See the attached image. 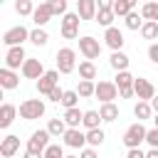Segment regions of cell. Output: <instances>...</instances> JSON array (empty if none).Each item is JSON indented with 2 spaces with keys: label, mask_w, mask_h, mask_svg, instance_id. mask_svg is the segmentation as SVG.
<instances>
[{
  "label": "cell",
  "mask_w": 158,
  "mask_h": 158,
  "mask_svg": "<svg viewBox=\"0 0 158 158\" xmlns=\"http://www.w3.org/2000/svg\"><path fill=\"white\" fill-rule=\"evenodd\" d=\"M146 133H148V128L143 126V121H136V123H131L128 128H126V133H123V146L126 148H138L143 141H146Z\"/></svg>",
  "instance_id": "6da1fadb"
},
{
  "label": "cell",
  "mask_w": 158,
  "mask_h": 158,
  "mask_svg": "<svg viewBox=\"0 0 158 158\" xmlns=\"http://www.w3.org/2000/svg\"><path fill=\"white\" fill-rule=\"evenodd\" d=\"M17 111H20V116H22L25 121L42 118V116H44V101H42V99H25Z\"/></svg>",
  "instance_id": "7a4b0ae2"
},
{
  "label": "cell",
  "mask_w": 158,
  "mask_h": 158,
  "mask_svg": "<svg viewBox=\"0 0 158 158\" xmlns=\"http://www.w3.org/2000/svg\"><path fill=\"white\" fill-rule=\"evenodd\" d=\"M57 69H59V74H72L77 69V52L72 47L57 49Z\"/></svg>",
  "instance_id": "3957f363"
},
{
  "label": "cell",
  "mask_w": 158,
  "mask_h": 158,
  "mask_svg": "<svg viewBox=\"0 0 158 158\" xmlns=\"http://www.w3.org/2000/svg\"><path fill=\"white\" fill-rule=\"evenodd\" d=\"M116 86H118V96L121 99H131V96H136V91H133V81H136V77L128 72V69H123V72H116Z\"/></svg>",
  "instance_id": "277c9868"
},
{
  "label": "cell",
  "mask_w": 158,
  "mask_h": 158,
  "mask_svg": "<svg viewBox=\"0 0 158 158\" xmlns=\"http://www.w3.org/2000/svg\"><path fill=\"white\" fill-rule=\"evenodd\" d=\"M49 138H52V133H49L47 128L32 131V136L27 138V151H35V153H44V148L49 146Z\"/></svg>",
  "instance_id": "5b68a950"
},
{
  "label": "cell",
  "mask_w": 158,
  "mask_h": 158,
  "mask_svg": "<svg viewBox=\"0 0 158 158\" xmlns=\"http://www.w3.org/2000/svg\"><path fill=\"white\" fill-rule=\"evenodd\" d=\"M25 40H30V30H27V27H22V25H15V27H10V30L2 35V44H5V47L22 44Z\"/></svg>",
  "instance_id": "8992f818"
},
{
  "label": "cell",
  "mask_w": 158,
  "mask_h": 158,
  "mask_svg": "<svg viewBox=\"0 0 158 158\" xmlns=\"http://www.w3.org/2000/svg\"><path fill=\"white\" fill-rule=\"evenodd\" d=\"M79 52H81L86 59H99V54H101V44H99L96 37L84 35V37H79Z\"/></svg>",
  "instance_id": "52a82bcc"
},
{
  "label": "cell",
  "mask_w": 158,
  "mask_h": 158,
  "mask_svg": "<svg viewBox=\"0 0 158 158\" xmlns=\"http://www.w3.org/2000/svg\"><path fill=\"white\" fill-rule=\"evenodd\" d=\"M25 59H27V54H25V47H22V44L7 47V52H5V67H10V69H22Z\"/></svg>",
  "instance_id": "ba28073f"
},
{
  "label": "cell",
  "mask_w": 158,
  "mask_h": 158,
  "mask_svg": "<svg viewBox=\"0 0 158 158\" xmlns=\"http://www.w3.org/2000/svg\"><path fill=\"white\" fill-rule=\"evenodd\" d=\"M57 81H59V69H49V72H44V74L37 79V91H40L42 96H47V94L57 86Z\"/></svg>",
  "instance_id": "9c48e42d"
},
{
  "label": "cell",
  "mask_w": 158,
  "mask_h": 158,
  "mask_svg": "<svg viewBox=\"0 0 158 158\" xmlns=\"http://www.w3.org/2000/svg\"><path fill=\"white\" fill-rule=\"evenodd\" d=\"M94 96H96L101 104L118 99V86H116V81H99V84H96V94H94Z\"/></svg>",
  "instance_id": "30bf717a"
},
{
  "label": "cell",
  "mask_w": 158,
  "mask_h": 158,
  "mask_svg": "<svg viewBox=\"0 0 158 158\" xmlns=\"http://www.w3.org/2000/svg\"><path fill=\"white\" fill-rule=\"evenodd\" d=\"M104 42H106V47H111V52H116V49H121L123 47V32L118 30V27H106V32H104Z\"/></svg>",
  "instance_id": "8fae6325"
},
{
  "label": "cell",
  "mask_w": 158,
  "mask_h": 158,
  "mask_svg": "<svg viewBox=\"0 0 158 158\" xmlns=\"http://www.w3.org/2000/svg\"><path fill=\"white\" fill-rule=\"evenodd\" d=\"M20 72H22V77H25V79H40V77L44 74V67H42V62H40V59L27 57Z\"/></svg>",
  "instance_id": "7c38bea8"
},
{
  "label": "cell",
  "mask_w": 158,
  "mask_h": 158,
  "mask_svg": "<svg viewBox=\"0 0 158 158\" xmlns=\"http://www.w3.org/2000/svg\"><path fill=\"white\" fill-rule=\"evenodd\" d=\"M133 91H136V96H138L141 101H151V99L156 96V86H153L148 79H141V77L133 81Z\"/></svg>",
  "instance_id": "4fadbf2b"
},
{
  "label": "cell",
  "mask_w": 158,
  "mask_h": 158,
  "mask_svg": "<svg viewBox=\"0 0 158 158\" xmlns=\"http://www.w3.org/2000/svg\"><path fill=\"white\" fill-rule=\"evenodd\" d=\"M62 138H64V146H69V148H79L81 151L86 146V133L79 131V128H67V133Z\"/></svg>",
  "instance_id": "5bb4252c"
},
{
  "label": "cell",
  "mask_w": 158,
  "mask_h": 158,
  "mask_svg": "<svg viewBox=\"0 0 158 158\" xmlns=\"http://www.w3.org/2000/svg\"><path fill=\"white\" fill-rule=\"evenodd\" d=\"M17 151H20V136L10 133V136H5V138L0 141V156H2V158H12Z\"/></svg>",
  "instance_id": "9a60e30c"
},
{
  "label": "cell",
  "mask_w": 158,
  "mask_h": 158,
  "mask_svg": "<svg viewBox=\"0 0 158 158\" xmlns=\"http://www.w3.org/2000/svg\"><path fill=\"white\" fill-rule=\"evenodd\" d=\"M77 12H79L81 20H96L99 2L96 0H77Z\"/></svg>",
  "instance_id": "2e32d148"
},
{
  "label": "cell",
  "mask_w": 158,
  "mask_h": 158,
  "mask_svg": "<svg viewBox=\"0 0 158 158\" xmlns=\"http://www.w3.org/2000/svg\"><path fill=\"white\" fill-rule=\"evenodd\" d=\"M52 17H54V12H52V7H49L47 2L37 5V7H35V12H32V22H35L37 27H44V25H47Z\"/></svg>",
  "instance_id": "e0dca14e"
},
{
  "label": "cell",
  "mask_w": 158,
  "mask_h": 158,
  "mask_svg": "<svg viewBox=\"0 0 158 158\" xmlns=\"http://www.w3.org/2000/svg\"><path fill=\"white\" fill-rule=\"evenodd\" d=\"M0 86L2 89H17L20 86V74H15V69H10V67H2L0 69Z\"/></svg>",
  "instance_id": "ac0fdd59"
},
{
  "label": "cell",
  "mask_w": 158,
  "mask_h": 158,
  "mask_svg": "<svg viewBox=\"0 0 158 158\" xmlns=\"http://www.w3.org/2000/svg\"><path fill=\"white\" fill-rule=\"evenodd\" d=\"M17 114H20L17 106H12V104H2V106H0V128H10V123L15 121Z\"/></svg>",
  "instance_id": "d6986e66"
},
{
  "label": "cell",
  "mask_w": 158,
  "mask_h": 158,
  "mask_svg": "<svg viewBox=\"0 0 158 158\" xmlns=\"http://www.w3.org/2000/svg\"><path fill=\"white\" fill-rule=\"evenodd\" d=\"M62 118L67 121L69 128H79L81 121H84V111H79V106H74V109H64V116H62Z\"/></svg>",
  "instance_id": "ffe728a7"
},
{
  "label": "cell",
  "mask_w": 158,
  "mask_h": 158,
  "mask_svg": "<svg viewBox=\"0 0 158 158\" xmlns=\"http://www.w3.org/2000/svg\"><path fill=\"white\" fill-rule=\"evenodd\" d=\"M109 64H111L116 72H123V69H128L131 59H128V54H126V52L116 49V52H111V59H109Z\"/></svg>",
  "instance_id": "44dd1931"
},
{
  "label": "cell",
  "mask_w": 158,
  "mask_h": 158,
  "mask_svg": "<svg viewBox=\"0 0 158 158\" xmlns=\"http://www.w3.org/2000/svg\"><path fill=\"white\" fill-rule=\"evenodd\" d=\"M67 128H69L67 121L59 118V116H57V118H49V123H47V131L52 133V138H62V136L67 133Z\"/></svg>",
  "instance_id": "7402d4cb"
},
{
  "label": "cell",
  "mask_w": 158,
  "mask_h": 158,
  "mask_svg": "<svg viewBox=\"0 0 158 158\" xmlns=\"http://www.w3.org/2000/svg\"><path fill=\"white\" fill-rule=\"evenodd\" d=\"M156 111H153V106H151V101H141L138 99V104L133 106V116L138 118V121H146V118H151Z\"/></svg>",
  "instance_id": "603a6c76"
},
{
  "label": "cell",
  "mask_w": 158,
  "mask_h": 158,
  "mask_svg": "<svg viewBox=\"0 0 158 158\" xmlns=\"http://www.w3.org/2000/svg\"><path fill=\"white\" fill-rule=\"evenodd\" d=\"M99 114H101V118H104L106 123H111V121H116V118H118V106H116L114 101H106V104H101Z\"/></svg>",
  "instance_id": "cb8c5ba5"
},
{
  "label": "cell",
  "mask_w": 158,
  "mask_h": 158,
  "mask_svg": "<svg viewBox=\"0 0 158 158\" xmlns=\"http://www.w3.org/2000/svg\"><path fill=\"white\" fill-rule=\"evenodd\" d=\"M79 77L81 79H96V64H94V59L79 62Z\"/></svg>",
  "instance_id": "d4e9b609"
},
{
  "label": "cell",
  "mask_w": 158,
  "mask_h": 158,
  "mask_svg": "<svg viewBox=\"0 0 158 158\" xmlns=\"http://www.w3.org/2000/svg\"><path fill=\"white\" fill-rule=\"evenodd\" d=\"M101 121H104V118H101V114L91 109V111H84V121H81V126L89 131V128H99V123H101Z\"/></svg>",
  "instance_id": "484cf974"
},
{
  "label": "cell",
  "mask_w": 158,
  "mask_h": 158,
  "mask_svg": "<svg viewBox=\"0 0 158 158\" xmlns=\"http://www.w3.org/2000/svg\"><path fill=\"white\" fill-rule=\"evenodd\" d=\"M104 138H106V133H104V128L99 126V128H89L86 131V146H101L104 143Z\"/></svg>",
  "instance_id": "4316f807"
},
{
  "label": "cell",
  "mask_w": 158,
  "mask_h": 158,
  "mask_svg": "<svg viewBox=\"0 0 158 158\" xmlns=\"http://www.w3.org/2000/svg\"><path fill=\"white\" fill-rule=\"evenodd\" d=\"M136 2H138V0H116V2H114V12H116V17H126V15L136 7Z\"/></svg>",
  "instance_id": "83f0119b"
},
{
  "label": "cell",
  "mask_w": 158,
  "mask_h": 158,
  "mask_svg": "<svg viewBox=\"0 0 158 158\" xmlns=\"http://www.w3.org/2000/svg\"><path fill=\"white\" fill-rule=\"evenodd\" d=\"M30 42H32V44H37V47H44V44L49 42L47 30H44V27H35V30L30 32Z\"/></svg>",
  "instance_id": "f1b7e54d"
},
{
  "label": "cell",
  "mask_w": 158,
  "mask_h": 158,
  "mask_svg": "<svg viewBox=\"0 0 158 158\" xmlns=\"http://www.w3.org/2000/svg\"><path fill=\"white\" fill-rule=\"evenodd\" d=\"M77 91H79V96H81V99L94 96V94H96V84H94V79H81V81H79V86H77Z\"/></svg>",
  "instance_id": "f546056e"
},
{
  "label": "cell",
  "mask_w": 158,
  "mask_h": 158,
  "mask_svg": "<svg viewBox=\"0 0 158 158\" xmlns=\"http://www.w3.org/2000/svg\"><path fill=\"white\" fill-rule=\"evenodd\" d=\"M141 37L143 40H158V22L156 20H146L141 27Z\"/></svg>",
  "instance_id": "4dcf8cb0"
},
{
  "label": "cell",
  "mask_w": 158,
  "mask_h": 158,
  "mask_svg": "<svg viewBox=\"0 0 158 158\" xmlns=\"http://www.w3.org/2000/svg\"><path fill=\"white\" fill-rule=\"evenodd\" d=\"M15 12L20 17H32V12H35L32 0H15Z\"/></svg>",
  "instance_id": "1f68e13d"
},
{
  "label": "cell",
  "mask_w": 158,
  "mask_h": 158,
  "mask_svg": "<svg viewBox=\"0 0 158 158\" xmlns=\"http://www.w3.org/2000/svg\"><path fill=\"white\" fill-rule=\"evenodd\" d=\"M143 22H146V20H143V15H141V12H136V10H131V12L126 15V27H128V30H141V27H143Z\"/></svg>",
  "instance_id": "d6a6232c"
},
{
  "label": "cell",
  "mask_w": 158,
  "mask_h": 158,
  "mask_svg": "<svg viewBox=\"0 0 158 158\" xmlns=\"http://www.w3.org/2000/svg\"><path fill=\"white\" fill-rule=\"evenodd\" d=\"M79 99H81V96H79L77 89H67L64 96H62V106H64V109H74V106L79 104Z\"/></svg>",
  "instance_id": "836d02e7"
},
{
  "label": "cell",
  "mask_w": 158,
  "mask_h": 158,
  "mask_svg": "<svg viewBox=\"0 0 158 158\" xmlns=\"http://www.w3.org/2000/svg\"><path fill=\"white\" fill-rule=\"evenodd\" d=\"M141 15H143V20H156V22H158V0H153V2H143Z\"/></svg>",
  "instance_id": "e575fe53"
},
{
  "label": "cell",
  "mask_w": 158,
  "mask_h": 158,
  "mask_svg": "<svg viewBox=\"0 0 158 158\" xmlns=\"http://www.w3.org/2000/svg\"><path fill=\"white\" fill-rule=\"evenodd\" d=\"M114 20H116V12H114V10H99V12H96V22H99L101 27H111Z\"/></svg>",
  "instance_id": "d590c367"
},
{
  "label": "cell",
  "mask_w": 158,
  "mask_h": 158,
  "mask_svg": "<svg viewBox=\"0 0 158 158\" xmlns=\"http://www.w3.org/2000/svg\"><path fill=\"white\" fill-rule=\"evenodd\" d=\"M79 12H64L62 15V27H79Z\"/></svg>",
  "instance_id": "8d00e7d4"
},
{
  "label": "cell",
  "mask_w": 158,
  "mask_h": 158,
  "mask_svg": "<svg viewBox=\"0 0 158 158\" xmlns=\"http://www.w3.org/2000/svg\"><path fill=\"white\" fill-rule=\"evenodd\" d=\"M44 158H64L62 146H59V143H49V146L44 148Z\"/></svg>",
  "instance_id": "74e56055"
},
{
  "label": "cell",
  "mask_w": 158,
  "mask_h": 158,
  "mask_svg": "<svg viewBox=\"0 0 158 158\" xmlns=\"http://www.w3.org/2000/svg\"><path fill=\"white\" fill-rule=\"evenodd\" d=\"M47 5L52 7L54 15H64L67 12V0H47Z\"/></svg>",
  "instance_id": "f35d334b"
},
{
  "label": "cell",
  "mask_w": 158,
  "mask_h": 158,
  "mask_svg": "<svg viewBox=\"0 0 158 158\" xmlns=\"http://www.w3.org/2000/svg\"><path fill=\"white\" fill-rule=\"evenodd\" d=\"M146 143H148L151 148H158V128H156V126L148 128V133H146Z\"/></svg>",
  "instance_id": "ab89813d"
},
{
  "label": "cell",
  "mask_w": 158,
  "mask_h": 158,
  "mask_svg": "<svg viewBox=\"0 0 158 158\" xmlns=\"http://www.w3.org/2000/svg\"><path fill=\"white\" fill-rule=\"evenodd\" d=\"M62 96H64V89H59V86H54V89L47 94V99L54 101V104H62Z\"/></svg>",
  "instance_id": "60d3db41"
},
{
  "label": "cell",
  "mask_w": 158,
  "mask_h": 158,
  "mask_svg": "<svg viewBox=\"0 0 158 158\" xmlns=\"http://www.w3.org/2000/svg\"><path fill=\"white\" fill-rule=\"evenodd\" d=\"M62 37L64 40H77L79 37V27H62Z\"/></svg>",
  "instance_id": "b9f144b4"
},
{
  "label": "cell",
  "mask_w": 158,
  "mask_h": 158,
  "mask_svg": "<svg viewBox=\"0 0 158 158\" xmlns=\"http://www.w3.org/2000/svg\"><path fill=\"white\" fill-rule=\"evenodd\" d=\"M79 158H99V153L94 151V146H84L79 151Z\"/></svg>",
  "instance_id": "7bdbcfd3"
},
{
  "label": "cell",
  "mask_w": 158,
  "mask_h": 158,
  "mask_svg": "<svg viewBox=\"0 0 158 158\" xmlns=\"http://www.w3.org/2000/svg\"><path fill=\"white\" fill-rule=\"evenodd\" d=\"M148 59H151L153 64H158V42H153V44L148 47Z\"/></svg>",
  "instance_id": "ee69618b"
},
{
  "label": "cell",
  "mask_w": 158,
  "mask_h": 158,
  "mask_svg": "<svg viewBox=\"0 0 158 158\" xmlns=\"http://www.w3.org/2000/svg\"><path fill=\"white\" fill-rule=\"evenodd\" d=\"M126 158H146V153H143V151H141V146H138V148H128Z\"/></svg>",
  "instance_id": "f6af8a7d"
},
{
  "label": "cell",
  "mask_w": 158,
  "mask_h": 158,
  "mask_svg": "<svg viewBox=\"0 0 158 158\" xmlns=\"http://www.w3.org/2000/svg\"><path fill=\"white\" fill-rule=\"evenodd\" d=\"M96 2H99V10H114L116 0H96Z\"/></svg>",
  "instance_id": "bcb514c9"
},
{
  "label": "cell",
  "mask_w": 158,
  "mask_h": 158,
  "mask_svg": "<svg viewBox=\"0 0 158 158\" xmlns=\"http://www.w3.org/2000/svg\"><path fill=\"white\" fill-rule=\"evenodd\" d=\"M22 158H44V153H35V151H25Z\"/></svg>",
  "instance_id": "7dc6e473"
},
{
  "label": "cell",
  "mask_w": 158,
  "mask_h": 158,
  "mask_svg": "<svg viewBox=\"0 0 158 158\" xmlns=\"http://www.w3.org/2000/svg\"><path fill=\"white\" fill-rule=\"evenodd\" d=\"M151 106H153V111H156V114H158V94H156V96H153V99H151Z\"/></svg>",
  "instance_id": "c3c4849f"
},
{
  "label": "cell",
  "mask_w": 158,
  "mask_h": 158,
  "mask_svg": "<svg viewBox=\"0 0 158 158\" xmlns=\"http://www.w3.org/2000/svg\"><path fill=\"white\" fill-rule=\"evenodd\" d=\"M146 158H158V148H151V151L146 153Z\"/></svg>",
  "instance_id": "681fc988"
},
{
  "label": "cell",
  "mask_w": 158,
  "mask_h": 158,
  "mask_svg": "<svg viewBox=\"0 0 158 158\" xmlns=\"http://www.w3.org/2000/svg\"><path fill=\"white\" fill-rule=\"evenodd\" d=\"M153 123H156V128H158V114H156V118H153Z\"/></svg>",
  "instance_id": "f907efd6"
},
{
  "label": "cell",
  "mask_w": 158,
  "mask_h": 158,
  "mask_svg": "<svg viewBox=\"0 0 158 158\" xmlns=\"http://www.w3.org/2000/svg\"><path fill=\"white\" fill-rule=\"evenodd\" d=\"M64 158H79V156H64Z\"/></svg>",
  "instance_id": "816d5d0a"
},
{
  "label": "cell",
  "mask_w": 158,
  "mask_h": 158,
  "mask_svg": "<svg viewBox=\"0 0 158 158\" xmlns=\"http://www.w3.org/2000/svg\"><path fill=\"white\" fill-rule=\"evenodd\" d=\"M146 2H153V0H146Z\"/></svg>",
  "instance_id": "f5cc1de1"
},
{
  "label": "cell",
  "mask_w": 158,
  "mask_h": 158,
  "mask_svg": "<svg viewBox=\"0 0 158 158\" xmlns=\"http://www.w3.org/2000/svg\"><path fill=\"white\" fill-rule=\"evenodd\" d=\"M123 158H126V156H123Z\"/></svg>",
  "instance_id": "db71d44e"
}]
</instances>
